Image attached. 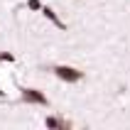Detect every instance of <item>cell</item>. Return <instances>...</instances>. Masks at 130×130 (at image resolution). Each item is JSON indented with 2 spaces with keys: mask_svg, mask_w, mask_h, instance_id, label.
Segmentation results:
<instances>
[{
  "mask_svg": "<svg viewBox=\"0 0 130 130\" xmlns=\"http://www.w3.org/2000/svg\"><path fill=\"white\" fill-rule=\"evenodd\" d=\"M22 93V101L25 103H32V106H49V98L42 93V91H37V88H20Z\"/></svg>",
  "mask_w": 130,
  "mask_h": 130,
  "instance_id": "2",
  "label": "cell"
},
{
  "mask_svg": "<svg viewBox=\"0 0 130 130\" xmlns=\"http://www.w3.org/2000/svg\"><path fill=\"white\" fill-rule=\"evenodd\" d=\"M44 125H47V130H69L71 128V123H66V120H61L57 116H47L44 118Z\"/></svg>",
  "mask_w": 130,
  "mask_h": 130,
  "instance_id": "3",
  "label": "cell"
},
{
  "mask_svg": "<svg viewBox=\"0 0 130 130\" xmlns=\"http://www.w3.org/2000/svg\"><path fill=\"white\" fill-rule=\"evenodd\" d=\"M0 61H3V54H0Z\"/></svg>",
  "mask_w": 130,
  "mask_h": 130,
  "instance_id": "7",
  "label": "cell"
},
{
  "mask_svg": "<svg viewBox=\"0 0 130 130\" xmlns=\"http://www.w3.org/2000/svg\"><path fill=\"white\" fill-rule=\"evenodd\" d=\"M27 10H32V12H42V3H39V0H27Z\"/></svg>",
  "mask_w": 130,
  "mask_h": 130,
  "instance_id": "5",
  "label": "cell"
},
{
  "mask_svg": "<svg viewBox=\"0 0 130 130\" xmlns=\"http://www.w3.org/2000/svg\"><path fill=\"white\" fill-rule=\"evenodd\" d=\"M54 71V76H57L59 81H64V84H76V81L84 79V71H79L76 66H69V64H59L52 69Z\"/></svg>",
  "mask_w": 130,
  "mask_h": 130,
  "instance_id": "1",
  "label": "cell"
},
{
  "mask_svg": "<svg viewBox=\"0 0 130 130\" xmlns=\"http://www.w3.org/2000/svg\"><path fill=\"white\" fill-rule=\"evenodd\" d=\"M3 54V61H15V54H10V52H0Z\"/></svg>",
  "mask_w": 130,
  "mask_h": 130,
  "instance_id": "6",
  "label": "cell"
},
{
  "mask_svg": "<svg viewBox=\"0 0 130 130\" xmlns=\"http://www.w3.org/2000/svg\"><path fill=\"white\" fill-rule=\"evenodd\" d=\"M0 96H3V91H0Z\"/></svg>",
  "mask_w": 130,
  "mask_h": 130,
  "instance_id": "8",
  "label": "cell"
},
{
  "mask_svg": "<svg viewBox=\"0 0 130 130\" xmlns=\"http://www.w3.org/2000/svg\"><path fill=\"white\" fill-rule=\"evenodd\" d=\"M42 15H44V17H47V20L52 22V25H57L59 29H66V25H64V22H61V20H59V15L54 12V10H52V7H47V5H42Z\"/></svg>",
  "mask_w": 130,
  "mask_h": 130,
  "instance_id": "4",
  "label": "cell"
}]
</instances>
